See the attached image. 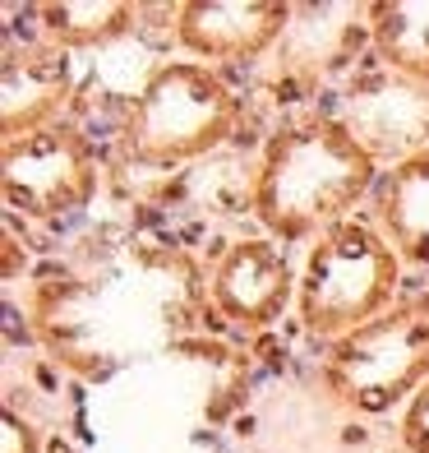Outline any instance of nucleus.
Masks as SVG:
<instances>
[{
	"label": "nucleus",
	"instance_id": "1",
	"mask_svg": "<svg viewBox=\"0 0 429 453\" xmlns=\"http://www.w3.org/2000/svg\"><path fill=\"white\" fill-rule=\"evenodd\" d=\"M388 278H393V264L365 232H351V227L337 232L309 264V296H305L309 324L314 328L355 324V314H365L384 296Z\"/></svg>",
	"mask_w": 429,
	"mask_h": 453
},
{
	"label": "nucleus",
	"instance_id": "2",
	"mask_svg": "<svg viewBox=\"0 0 429 453\" xmlns=\"http://www.w3.org/2000/svg\"><path fill=\"white\" fill-rule=\"evenodd\" d=\"M286 292V268L277 264V254H268L263 245H245V250L231 259V268L222 273V301L236 314L259 319L282 301Z\"/></svg>",
	"mask_w": 429,
	"mask_h": 453
}]
</instances>
